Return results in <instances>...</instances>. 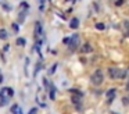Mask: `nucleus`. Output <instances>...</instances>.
Here are the masks:
<instances>
[{
    "mask_svg": "<svg viewBox=\"0 0 129 114\" xmlns=\"http://www.w3.org/2000/svg\"><path fill=\"white\" fill-rule=\"evenodd\" d=\"M108 75L112 79H122V78L126 77V71H123V70H117V68H110Z\"/></svg>",
    "mask_w": 129,
    "mask_h": 114,
    "instance_id": "1",
    "label": "nucleus"
},
{
    "mask_svg": "<svg viewBox=\"0 0 129 114\" xmlns=\"http://www.w3.org/2000/svg\"><path fill=\"white\" fill-rule=\"evenodd\" d=\"M90 81H92L94 85H101L104 81V75H103V71L101 70H96L94 74L92 75V78H90Z\"/></svg>",
    "mask_w": 129,
    "mask_h": 114,
    "instance_id": "2",
    "label": "nucleus"
},
{
    "mask_svg": "<svg viewBox=\"0 0 129 114\" xmlns=\"http://www.w3.org/2000/svg\"><path fill=\"white\" fill-rule=\"evenodd\" d=\"M78 46H79V35H76V33H75L74 36H71L70 43H68V47H70L71 52H74V50L78 49Z\"/></svg>",
    "mask_w": 129,
    "mask_h": 114,
    "instance_id": "3",
    "label": "nucleus"
},
{
    "mask_svg": "<svg viewBox=\"0 0 129 114\" xmlns=\"http://www.w3.org/2000/svg\"><path fill=\"white\" fill-rule=\"evenodd\" d=\"M42 32H43L42 24H40V22H35V32H34V36H35V39H36V40L40 38V35H42Z\"/></svg>",
    "mask_w": 129,
    "mask_h": 114,
    "instance_id": "4",
    "label": "nucleus"
},
{
    "mask_svg": "<svg viewBox=\"0 0 129 114\" xmlns=\"http://www.w3.org/2000/svg\"><path fill=\"white\" fill-rule=\"evenodd\" d=\"M115 93H117V89L115 88H111V89H108V90L106 92V96L108 97V104L112 103V100H114V97H115Z\"/></svg>",
    "mask_w": 129,
    "mask_h": 114,
    "instance_id": "5",
    "label": "nucleus"
},
{
    "mask_svg": "<svg viewBox=\"0 0 129 114\" xmlns=\"http://www.w3.org/2000/svg\"><path fill=\"white\" fill-rule=\"evenodd\" d=\"M71 100H72V103L76 106V107L81 108V104H82V96H79V95H72Z\"/></svg>",
    "mask_w": 129,
    "mask_h": 114,
    "instance_id": "6",
    "label": "nucleus"
},
{
    "mask_svg": "<svg viewBox=\"0 0 129 114\" xmlns=\"http://www.w3.org/2000/svg\"><path fill=\"white\" fill-rule=\"evenodd\" d=\"M49 97H50L51 100L56 99V88H54L53 83H50V88H49Z\"/></svg>",
    "mask_w": 129,
    "mask_h": 114,
    "instance_id": "7",
    "label": "nucleus"
},
{
    "mask_svg": "<svg viewBox=\"0 0 129 114\" xmlns=\"http://www.w3.org/2000/svg\"><path fill=\"white\" fill-rule=\"evenodd\" d=\"M70 28H72V29H76V28H79V19L76 18V17H74V18L71 19V22H70Z\"/></svg>",
    "mask_w": 129,
    "mask_h": 114,
    "instance_id": "8",
    "label": "nucleus"
},
{
    "mask_svg": "<svg viewBox=\"0 0 129 114\" xmlns=\"http://www.w3.org/2000/svg\"><path fill=\"white\" fill-rule=\"evenodd\" d=\"M82 53H92L93 52V47H92V44L90 43H85L83 46H82Z\"/></svg>",
    "mask_w": 129,
    "mask_h": 114,
    "instance_id": "9",
    "label": "nucleus"
},
{
    "mask_svg": "<svg viewBox=\"0 0 129 114\" xmlns=\"http://www.w3.org/2000/svg\"><path fill=\"white\" fill-rule=\"evenodd\" d=\"M7 38H9L7 29H3V28H2V29H0V39H2V40H6Z\"/></svg>",
    "mask_w": 129,
    "mask_h": 114,
    "instance_id": "10",
    "label": "nucleus"
},
{
    "mask_svg": "<svg viewBox=\"0 0 129 114\" xmlns=\"http://www.w3.org/2000/svg\"><path fill=\"white\" fill-rule=\"evenodd\" d=\"M11 113H13V114H18V113H21L20 106H18V104H13V107H11Z\"/></svg>",
    "mask_w": 129,
    "mask_h": 114,
    "instance_id": "11",
    "label": "nucleus"
},
{
    "mask_svg": "<svg viewBox=\"0 0 129 114\" xmlns=\"http://www.w3.org/2000/svg\"><path fill=\"white\" fill-rule=\"evenodd\" d=\"M25 15H26V11H21L20 18H18V24H22V22L25 21Z\"/></svg>",
    "mask_w": 129,
    "mask_h": 114,
    "instance_id": "12",
    "label": "nucleus"
},
{
    "mask_svg": "<svg viewBox=\"0 0 129 114\" xmlns=\"http://www.w3.org/2000/svg\"><path fill=\"white\" fill-rule=\"evenodd\" d=\"M9 100H10V97H9V96H7V97H2V99H0V107L6 106L7 103H9Z\"/></svg>",
    "mask_w": 129,
    "mask_h": 114,
    "instance_id": "13",
    "label": "nucleus"
},
{
    "mask_svg": "<svg viewBox=\"0 0 129 114\" xmlns=\"http://www.w3.org/2000/svg\"><path fill=\"white\" fill-rule=\"evenodd\" d=\"M40 68H42V61H39V63L36 64V67H35V71H34V75H35V77L38 75V72H39Z\"/></svg>",
    "mask_w": 129,
    "mask_h": 114,
    "instance_id": "14",
    "label": "nucleus"
},
{
    "mask_svg": "<svg viewBox=\"0 0 129 114\" xmlns=\"http://www.w3.org/2000/svg\"><path fill=\"white\" fill-rule=\"evenodd\" d=\"M20 8H22L24 11H26V10H29V4H28L26 2H22V3L20 4Z\"/></svg>",
    "mask_w": 129,
    "mask_h": 114,
    "instance_id": "15",
    "label": "nucleus"
},
{
    "mask_svg": "<svg viewBox=\"0 0 129 114\" xmlns=\"http://www.w3.org/2000/svg\"><path fill=\"white\" fill-rule=\"evenodd\" d=\"M9 96V93H7V88H3L2 90H0V99L2 97H7Z\"/></svg>",
    "mask_w": 129,
    "mask_h": 114,
    "instance_id": "16",
    "label": "nucleus"
},
{
    "mask_svg": "<svg viewBox=\"0 0 129 114\" xmlns=\"http://www.w3.org/2000/svg\"><path fill=\"white\" fill-rule=\"evenodd\" d=\"M94 27H96V29H99V31H104V29H106V25L101 24V22H97Z\"/></svg>",
    "mask_w": 129,
    "mask_h": 114,
    "instance_id": "17",
    "label": "nucleus"
},
{
    "mask_svg": "<svg viewBox=\"0 0 129 114\" xmlns=\"http://www.w3.org/2000/svg\"><path fill=\"white\" fill-rule=\"evenodd\" d=\"M25 43H26V42H25V39H24V38H18L17 39V44H18V46H25Z\"/></svg>",
    "mask_w": 129,
    "mask_h": 114,
    "instance_id": "18",
    "label": "nucleus"
},
{
    "mask_svg": "<svg viewBox=\"0 0 129 114\" xmlns=\"http://www.w3.org/2000/svg\"><path fill=\"white\" fill-rule=\"evenodd\" d=\"M70 92H71L72 95H79V96H82V97H83V93H82L81 90H78V89H71Z\"/></svg>",
    "mask_w": 129,
    "mask_h": 114,
    "instance_id": "19",
    "label": "nucleus"
},
{
    "mask_svg": "<svg viewBox=\"0 0 129 114\" xmlns=\"http://www.w3.org/2000/svg\"><path fill=\"white\" fill-rule=\"evenodd\" d=\"M56 70H57V64H53V67H50L47 72H49V74L51 75V74H54V72H56Z\"/></svg>",
    "mask_w": 129,
    "mask_h": 114,
    "instance_id": "20",
    "label": "nucleus"
},
{
    "mask_svg": "<svg viewBox=\"0 0 129 114\" xmlns=\"http://www.w3.org/2000/svg\"><path fill=\"white\" fill-rule=\"evenodd\" d=\"M7 93H9V97H13V96H14V89H13V88H7Z\"/></svg>",
    "mask_w": 129,
    "mask_h": 114,
    "instance_id": "21",
    "label": "nucleus"
},
{
    "mask_svg": "<svg viewBox=\"0 0 129 114\" xmlns=\"http://www.w3.org/2000/svg\"><path fill=\"white\" fill-rule=\"evenodd\" d=\"M11 27H13V29H14L15 32H17V31H20V24H17V22H14Z\"/></svg>",
    "mask_w": 129,
    "mask_h": 114,
    "instance_id": "22",
    "label": "nucleus"
},
{
    "mask_svg": "<svg viewBox=\"0 0 129 114\" xmlns=\"http://www.w3.org/2000/svg\"><path fill=\"white\" fill-rule=\"evenodd\" d=\"M122 103H123V106H128V104H129V97H123V99H122Z\"/></svg>",
    "mask_w": 129,
    "mask_h": 114,
    "instance_id": "23",
    "label": "nucleus"
},
{
    "mask_svg": "<svg viewBox=\"0 0 129 114\" xmlns=\"http://www.w3.org/2000/svg\"><path fill=\"white\" fill-rule=\"evenodd\" d=\"M3 8H4L6 11H10V10H11V6H9V4H6V3H4V4H3Z\"/></svg>",
    "mask_w": 129,
    "mask_h": 114,
    "instance_id": "24",
    "label": "nucleus"
},
{
    "mask_svg": "<svg viewBox=\"0 0 129 114\" xmlns=\"http://www.w3.org/2000/svg\"><path fill=\"white\" fill-rule=\"evenodd\" d=\"M38 113V108L36 107H34V108H31V110H29V113L28 114H36Z\"/></svg>",
    "mask_w": 129,
    "mask_h": 114,
    "instance_id": "25",
    "label": "nucleus"
},
{
    "mask_svg": "<svg viewBox=\"0 0 129 114\" xmlns=\"http://www.w3.org/2000/svg\"><path fill=\"white\" fill-rule=\"evenodd\" d=\"M70 39H71V36H67V38L62 39V42H64L65 44H68V43H70Z\"/></svg>",
    "mask_w": 129,
    "mask_h": 114,
    "instance_id": "26",
    "label": "nucleus"
},
{
    "mask_svg": "<svg viewBox=\"0 0 129 114\" xmlns=\"http://www.w3.org/2000/svg\"><path fill=\"white\" fill-rule=\"evenodd\" d=\"M123 2H125V0H117V2H115V6H122Z\"/></svg>",
    "mask_w": 129,
    "mask_h": 114,
    "instance_id": "27",
    "label": "nucleus"
},
{
    "mask_svg": "<svg viewBox=\"0 0 129 114\" xmlns=\"http://www.w3.org/2000/svg\"><path fill=\"white\" fill-rule=\"evenodd\" d=\"M9 49H10V44L7 43V44H4V47H3V50L4 52H9Z\"/></svg>",
    "mask_w": 129,
    "mask_h": 114,
    "instance_id": "28",
    "label": "nucleus"
},
{
    "mask_svg": "<svg viewBox=\"0 0 129 114\" xmlns=\"http://www.w3.org/2000/svg\"><path fill=\"white\" fill-rule=\"evenodd\" d=\"M2 81H3V75H2V72H0V83H2Z\"/></svg>",
    "mask_w": 129,
    "mask_h": 114,
    "instance_id": "29",
    "label": "nucleus"
},
{
    "mask_svg": "<svg viewBox=\"0 0 129 114\" xmlns=\"http://www.w3.org/2000/svg\"><path fill=\"white\" fill-rule=\"evenodd\" d=\"M126 89H128V90H129V83H128V85H126Z\"/></svg>",
    "mask_w": 129,
    "mask_h": 114,
    "instance_id": "30",
    "label": "nucleus"
},
{
    "mask_svg": "<svg viewBox=\"0 0 129 114\" xmlns=\"http://www.w3.org/2000/svg\"><path fill=\"white\" fill-rule=\"evenodd\" d=\"M128 35H129V29H128Z\"/></svg>",
    "mask_w": 129,
    "mask_h": 114,
    "instance_id": "31",
    "label": "nucleus"
}]
</instances>
